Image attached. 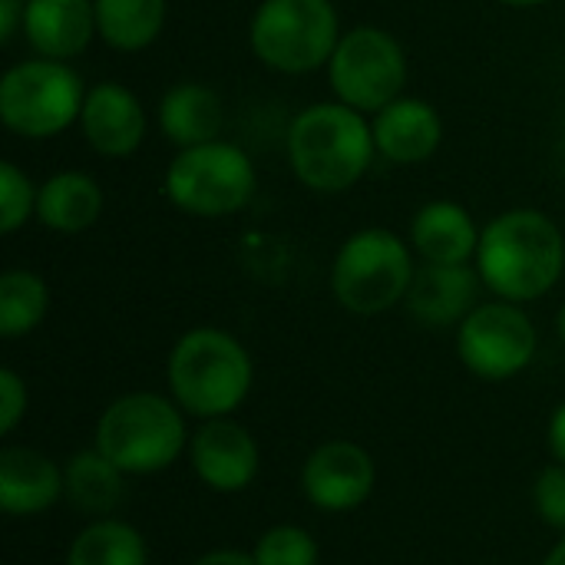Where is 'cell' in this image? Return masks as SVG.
<instances>
[{
	"mask_svg": "<svg viewBox=\"0 0 565 565\" xmlns=\"http://www.w3.org/2000/svg\"><path fill=\"white\" fill-rule=\"evenodd\" d=\"M156 122H159V132L175 149L202 146V142L222 139L225 103L212 86H205L199 79H182L162 93L159 109H156Z\"/></svg>",
	"mask_w": 565,
	"mask_h": 565,
	"instance_id": "obj_18",
	"label": "cell"
},
{
	"mask_svg": "<svg viewBox=\"0 0 565 565\" xmlns=\"http://www.w3.org/2000/svg\"><path fill=\"white\" fill-rule=\"evenodd\" d=\"M285 149L291 175L318 195H341L354 189L377 159L371 116L344 106L341 99L298 109L288 126Z\"/></svg>",
	"mask_w": 565,
	"mask_h": 565,
	"instance_id": "obj_2",
	"label": "cell"
},
{
	"mask_svg": "<svg viewBox=\"0 0 565 565\" xmlns=\"http://www.w3.org/2000/svg\"><path fill=\"white\" fill-rule=\"evenodd\" d=\"M79 132L86 146L103 159L136 156L149 132V116L139 93H132L119 79L93 83L79 113Z\"/></svg>",
	"mask_w": 565,
	"mask_h": 565,
	"instance_id": "obj_12",
	"label": "cell"
},
{
	"mask_svg": "<svg viewBox=\"0 0 565 565\" xmlns=\"http://www.w3.org/2000/svg\"><path fill=\"white\" fill-rule=\"evenodd\" d=\"M26 404H30V394H26V384L17 371L3 367L0 371V434H13L17 424L26 417Z\"/></svg>",
	"mask_w": 565,
	"mask_h": 565,
	"instance_id": "obj_28",
	"label": "cell"
},
{
	"mask_svg": "<svg viewBox=\"0 0 565 565\" xmlns=\"http://www.w3.org/2000/svg\"><path fill=\"white\" fill-rule=\"evenodd\" d=\"M50 288L30 268H7L0 275V334L7 341L26 338L46 321Z\"/></svg>",
	"mask_w": 565,
	"mask_h": 565,
	"instance_id": "obj_24",
	"label": "cell"
},
{
	"mask_svg": "<svg viewBox=\"0 0 565 565\" xmlns=\"http://www.w3.org/2000/svg\"><path fill=\"white\" fill-rule=\"evenodd\" d=\"M122 480L126 473L106 454H99L96 447L79 450L63 470V497L86 516H106L122 500Z\"/></svg>",
	"mask_w": 565,
	"mask_h": 565,
	"instance_id": "obj_22",
	"label": "cell"
},
{
	"mask_svg": "<svg viewBox=\"0 0 565 565\" xmlns=\"http://www.w3.org/2000/svg\"><path fill=\"white\" fill-rule=\"evenodd\" d=\"M377 159L391 166H424L444 146V116L430 99L397 96L371 116Z\"/></svg>",
	"mask_w": 565,
	"mask_h": 565,
	"instance_id": "obj_13",
	"label": "cell"
},
{
	"mask_svg": "<svg viewBox=\"0 0 565 565\" xmlns=\"http://www.w3.org/2000/svg\"><path fill=\"white\" fill-rule=\"evenodd\" d=\"M26 0H0V43H13L23 30Z\"/></svg>",
	"mask_w": 565,
	"mask_h": 565,
	"instance_id": "obj_29",
	"label": "cell"
},
{
	"mask_svg": "<svg viewBox=\"0 0 565 565\" xmlns=\"http://www.w3.org/2000/svg\"><path fill=\"white\" fill-rule=\"evenodd\" d=\"M550 450H553L556 463L565 467V404L556 407V414L550 420Z\"/></svg>",
	"mask_w": 565,
	"mask_h": 565,
	"instance_id": "obj_30",
	"label": "cell"
},
{
	"mask_svg": "<svg viewBox=\"0 0 565 565\" xmlns=\"http://www.w3.org/2000/svg\"><path fill=\"white\" fill-rule=\"evenodd\" d=\"M36 182L17 166V162H0V232L13 235L26 222L36 218Z\"/></svg>",
	"mask_w": 565,
	"mask_h": 565,
	"instance_id": "obj_25",
	"label": "cell"
},
{
	"mask_svg": "<svg viewBox=\"0 0 565 565\" xmlns=\"http://www.w3.org/2000/svg\"><path fill=\"white\" fill-rule=\"evenodd\" d=\"M483 288L503 301L546 298L565 271V235L540 209H507L483 225L473 258Z\"/></svg>",
	"mask_w": 565,
	"mask_h": 565,
	"instance_id": "obj_1",
	"label": "cell"
},
{
	"mask_svg": "<svg viewBox=\"0 0 565 565\" xmlns=\"http://www.w3.org/2000/svg\"><path fill=\"white\" fill-rule=\"evenodd\" d=\"M374 460L364 447L351 440L321 444L301 470V490L311 507L324 513H348L371 500L374 493Z\"/></svg>",
	"mask_w": 565,
	"mask_h": 565,
	"instance_id": "obj_11",
	"label": "cell"
},
{
	"mask_svg": "<svg viewBox=\"0 0 565 565\" xmlns=\"http://www.w3.org/2000/svg\"><path fill=\"white\" fill-rule=\"evenodd\" d=\"M192 565H258L252 553H238V550H215L205 553L202 559H195Z\"/></svg>",
	"mask_w": 565,
	"mask_h": 565,
	"instance_id": "obj_31",
	"label": "cell"
},
{
	"mask_svg": "<svg viewBox=\"0 0 565 565\" xmlns=\"http://www.w3.org/2000/svg\"><path fill=\"white\" fill-rule=\"evenodd\" d=\"M86 89L73 63L46 56L17 60L0 76V122L30 142L56 139L70 126H79Z\"/></svg>",
	"mask_w": 565,
	"mask_h": 565,
	"instance_id": "obj_7",
	"label": "cell"
},
{
	"mask_svg": "<svg viewBox=\"0 0 565 565\" xmlns=\"http://www.w3.org/2000/svg\"><path fill=\"white\" fill-rule=\"evenodd\" d=\"M556 331H559V341L565 344V305L559 308V315H556Z\"/></svg>",
	"mask_w": 565,
	"mask_h": 565,
	"instance_id": "obj_34",
	"label": "cell"
},
{
	"mask_svg": "<svg viewBox=\"0 0 565 565\" xmlns=\"http://www.w3.org/2000/svg\"><path fill=\"white\" fill-rule=\"evenodd\" d=\"M328 86L344 106L374 116L407 89V53L404 43L377 23L348 26L328 60Z\"/></svg>",
	"mask_w": 565,
	"mask_h": 565,
	"instance_id": "obj_9",
	"label": "cell"
},
{
	"mask_svg": "<svg viewBox=\"0 0 565 565\" xmlns=\"http://www.w3.org/2000/svg\"><path fill=\"white\" fill-rule=\"evenodd\" d=\"M96 450L106 454L126 477L169 470L185 450L182 407L152 391L126 394L99 414Z\"/></svg>",
	"mask_w": 565,
	"mask_h": 565,
	"instance_id": "obj_8",
	"label": "cell"
},
{
	"mask_svg": "<svg viewBox=\"0 0 565 565\" xmlns=\"http://www.w3.org/2000/svg\"><path fill=\"white\" fill-rule=\"evenodd\" d=\"M341 33L334 0H262L248 20V50L275 73L308 76L328 66Z\"/></svg>",
	"mask_w": 565,
	"mask_h": 565,
	"instance_id": "obj_6",
	"label": "cell"
},
{
	"mask_svg": "<svg viewBox=\"0 0 565 565\" xmlns=\"http://www.w3.org/2000/svg\"><path fill=\"white\" fill-rule=\"evenodd\" d=\"M106 192L83 169H60L36 189V222L56 235H79L103 218Z\"/></svg>",
	"mask_w": 565,
	"mask_h": 565,
	"instance_id": "obj_19",
	"label": "cell"
},
{
	"mask_svg": "<svg viewBox=\"0 0 565 565\" xmlns=\"http://www.w3.org/2000/svg\"><path fill=\"white\" fill-rule=\"evenodd\" d=\"M533 503H536L540 520H543L550 530H559V533H565V467L563 463H553V467H546V470L536 477Z\"/></svg>",
	"mask_w": 565,
	"mask_h": 565,
	"instance_id": "obj_27",
	"label": "cell"
},
{
	"mask_svg": "<svg viewBox=\"0 0 565 565\" xmlns=\"http://www.w3.org/2000/svg\"><path fill=\"white\" fill-rule=\"evenodd\" d=\"M483 278L477 265H417L404 298L414 321L424 328H454L480 305Z\"/></svg>",
	"mask_w": 565,
	"mask_h": 565,
	"instance_id": "obj_15",
	"label": "cell"
},
{
	"mask_svg": "<svg viewBox=\"0 0 565 565\" xmlns=\"http://www.w3.org/2000/svg\"><path fill=\"white\" fill-rule=\"evenodd\" d=\"M258 565H318V543L301 526H271L252 550Z\"/></svg>",
	"mask_w": 565,
	"mask_h": 565,
	"instance_id": "obj_26",
	"label": "cell"
},
{
	"mask_svg": "<svg viewBox=\"0 0 565 565\" xmlns=\"http://www.w3.org/2000/svg\"><path fill=\"white\" fill-rule=\"evenodd\" d=\"M497 3L513 7V10H536V7H546V3H553V0H497Z\"/></svg>",
	"mask_w": 565,
	"mask_h": 565,
	"instance_id": "obj_32",
	"label": "cell"
},
{
	"mask_svg": "<svg viewBox=\"0 0 565 565\" xmlns=\"http://www.w3.org/2000/svg\"><path fill=\"white\" fill-rule=\"evenodd\" d=\"M66 565H149V550L129 523L96 520L73 540Z\"/></svg>",
	"mask_w": 565,
	"mask_h": 565,
	"instance_id": "obj_23",
	"label": "cell"
},
{
	"mask_svg": "<svg viewBox=\"0 0 565 565\" xmlns=\"http://www.w3.org/2000/svg\"><path fill=\"white\" fill-rule=\"evenodd\" d=\"M20 36L33 56L73 63L96 40L93 0H26Z\"/></svg>",
	"mask_w": 565,
	"mask_h": 565,
	"instance_id": "obj_17",
	"label": "cell"
},
{
	"mask_svg": "<svg viewBox=\"0 0 565 565\" xmlns=\"http://www.w3.org/2000/svg\"><path fill=\"white\" fill-rule=\"evenodd\" d=\"M162 192L172 209L189 218H232L258 192V169L252 156L228 139L175 149L162 172Z\"/></svg>",
	"mask_w": 565,
	"mask_h": 565,
	"instance_id": "obj_5",
	"label": "cell"
},
{
	"mask_svg": "<svg viewBox=\"0 0 565 565\" xmlns=\"http://www.w3.org/2000/svg\"><path fill=\"white\" fill-rule=\"evenodd\" d=\"M483 228L473 212L454 199H434L411 218V248L427 265H473Z\"/></svg>",
	"mask_w": 565,
	"mask_h": 565,
	"instance_id": "obj_16",
	"label": "cell"
},
{
	"mask_svg": "<svg viewBox=\"0 0 565 565\" xmlns=\"http://www.w3.org/2000/svg\"><path fill=\"white\" fill-rule=\"evenodd\" d=\"M172 401L202 420L228 417L252 391L255 364L245 344L222 328L185 331L169 354Z\"/></svg>",
	"mask_w": 565,
	"mask_h": 565,
	"instance_id": "obj_3",
	"label": "cell"
},
{
	"mask_svg": "<svg viewBox=\"0 0 565 565\" xmlns=\"http://www.w3.org/2000/svg\"><path fill=\"white\" fill-rule=\"evenodd\" d=\"M414 275L417 255L411 242L384 225H367L348 235L334 252L331 295L344 311L374 318L407 298Z\"/></svg>",
	"mask_w": 565,
	"mask_h": 565,
	"instance_id": "obj_4",
	"label": "cell"
},
{
	"mask_svg": "<svg viewBox=\"0 0 565 565\" xmlns=\"http://www.w3.org/2000/svg\"><path fill=\"white\" fill-rule=\"evenodd\" d=\"M96 40L116 53L149 50L169 17V0H93Z\"/></svg>",
	"mask_w": 565,
	"mask_h": 565,
	"instance_id": "obj_21",
	"label": "cell"
},
{
	"mask_svg": "<svg viewBox=\"0 0 565 565\" xmlns=\"http://www.w3.org/2000/svg\"><path fill=\"white\" fill-rule=\"evenodd\" d=\"M258 444L255 437L228 420L215 417L192 437V467L199 480L215 493H238L258 477Z\"/></svg>",
	"mask_w": 565,
	"mask_h": 565,
	"instance_id": "obj_14",
	"label": "cell"
},
{
	"mask_svg": "<svg viewBox=\"0 0 565 565\" xmlns=\"http://www.w3.org/2000/svg\"><path fill=\"white\" fill-rule=\"evenodd\" d=\"M63 470L30 447L0 454V510L10 516H36L63 497Z\"/></svg>",
	"mask_w": 565,
	"mask_h": 565,
	"instance_id": "obj_20",
	"label": "cell"
},
{
	"mask_svg": "<svg viewBox=\"0 0 565 565\" xmlns=\"http://www.w3.org/2000/svg\"><path fill=\"white\" fill-rule=\"evenodd\" d=\"M543 565H565V540H563V543H556V550H553V553L546 556V563H543Z\"/></svg>",
	"mask_w": 565,
	"mask_h": 565,
	"instance_id": "obj_33",
	"label": "cell"
},
{
	"mask_svg": "<svg viewBox=\"0 0 565 565\" xmlns=\"http://www.w3.org/2000/svg\"><path fill=\"white\" fill-rule=\"evenodd\" d=\"M540 348V334L523 305L480 301L457 324V354L463 367L483 381H510L523 374Z\"/></svg>",
	"mask_w": 565,
	"mask_h": 565,
	"instance_id": "obj_10",
	"label": "cell"
}]
</instances>
